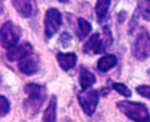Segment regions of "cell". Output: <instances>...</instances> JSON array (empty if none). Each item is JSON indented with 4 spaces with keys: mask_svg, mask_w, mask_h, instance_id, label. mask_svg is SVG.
I'll list each match as a JSON object with an SVG mask.
<instances>
[{
    "mask_svg": "<svg viewBox=\"0 0 150 122\" xmlns=\"http://www.w3.org/2000/svg\"><path fill=\"white\" fill-rule=\"evenodd\" d=\"M26 99L23 101V108L28 116H35L38 113L42 106L46 100V89L44 86L38 84H28L24 87Z\"/></svg>",
    "mask_w": 150,
    "mask_h": 122,
    "instance_id": "6da1fadb",
    "label": "cell"
},
{
    "mask_svg": "<svg viewBox=\"0 0 150 122\" xmlns=\"http://www.w3.org/2000/svg\"><path fill=\"white\" fill-rule=\"evenodd\" d=\"M122 113L133 121H150V114L145 103L136 101L122 100L116 103Z\"/></svg>",
    "mask_w": 150,
    "mask_h": 122,
    "instance_id": "7a4b0ae2",
    "label": "cell"
},
{
    "mask_svg": "<svg viewBox=\"0 0 150 122\" xmlns=\"http://www.w3.org/2000/svg\"><path fill=\"white\" fill-rule=\"evenodd\" d=\"M21 38V29L11 21L4 22L0 28V44L8 50L19 43Z\"/></svg>",
    "mask_w": 150,
    "mask_h": 122,
    "instance_id": "3957f363",
    "label": "cell"
},
{
    "mask_svg": "<svg viewBox=\"0 0 150 122\" xmlns=\"http://www.w3.org/2000/svg\"><path fill=\"white\" fill-rule=\"evenodd\" d=\"M78 102L84 113L92 116L99 105V91L90 87L82 89V91L78 93Z\"/></svg>",
    "mask_w": 150,
    "mask_h": 122,
    "instance_id": "277c9868",
    "label": "cell"
},
{
    "mask_svg": "<svg viewBox=\"0 0 150 122\" xmlns=\"http://www.w3.org/2000/svg\"><path fill=\"white\" fill-rule=\"evenodd\" d=\"M62 23H63V18L58 9H48L45 12V17H44V32H45L46 38H53L60 29Z\"/></svg>",
    "mask_w": 150,
    "mask_h": 122,
    "instance_id": "5b68a950",
    "label": "cell"
},
{
    "mask_svg": "<svg viewBox=\"0 0 150 122\" xmlns=\"http://www.w3.org/2000/svg\"><path fill=\"white\" fill-rule=\"evenodd\" d=\"M133 55L138 61H144L150 56V34L142 29L133 44Z\"/></svg>",
    "mask_w": 150,
    "mask_h": 122,
    "instance_id": "8992f818",
    "label": "cell"
},
{
    "mask_svg": "<svg viewBox=\"0 0 150 122\" xmlns=\"http://www.w3.org/2000/svg\"><path fill=\"white\" fill-rule=\"evenodd\" d=\"M33 53V47L29 42L17 43L16 45L9 47L7 51V59L10 62H19L23 57Z\"/></svg>",
    "mask_w": 150,
    "mask_h": 122,
    "instance_id": "52a82bcc",
    "label": "cell"
},
{
    "mask_svg": "<svg viewBox=\"0 0 150 122\" xmlns=\"http://www.w3.org/2000/svg\"><path fill=\"white\" fill-rule=\"evenodd\" d=\"M18 66H19V69L22 74L32 76L38 73V68H40V62H38V56L34 53H31L28 56L20 59Z\"/></svg>",
    "mask_w": 150,
    "mask_h": 122,
    "instance_id": "ba28073f",
    "label": "cell"
},
{
    "mask_svg": "<svg viewBox=\"0 0 150 122\" xmlns=\"http://www.w3.org/2000/svg\"><path fill=\"white\" fill-rule=\"evenodd\" d=\"M13 7L21 17L30 18L34 14L36 4L35 0H11Z\"/></svg>",
    "mask_w": 150,
    "mask_h": 122,
    "instance_id": "9c48e42d",
    "label": "cell"
},
{
    "mask_svg": "<svg viewBox=\"0 0 150 122\" xmlns=\"http://www.w3.org/2000/svg\"><path fill=\"white\" fill-rule=\"evenodd\" d=\"M83 52L84 53H93V54H101L104 53L105 50L103 47V43H102V39H101L100 34L94 33L92 34L90 39L87 41V43L83 46Z\"/></svg>",
    "mask_w": 150,
    "mask_h": 122,
    "instance_id": "30bf717a",
    "label": "cell"
},
{
    "mask_svg": "<svg viewBox=\"0 0 150 122\" xmlns=\"http://www.w3.org/2000/svg\"><path fill=\"white\" fill-rule=\"evenodd\" d=\"M57 62L59 66L64 71H69L71 68H74L77 63V55L75 53H58L57 54Z\"/></svg>",
    "mask_w": 150,
    "mask_h": 122,
    "instance_id": "8fae6325",
    "label": "cell"
},
{
    "mask_svg": "<svg viewBox=\"0 0 150 122\" xmlns=\"http://www.w3.org/2000/svg\"><path fill=\"white\" fill-rule=\"evenodd\" d=\"M117 64V57L113 54H106L104 56H102L99 61H98V65L96 67L102 73L108 72L111 68H113L114 66H116Z\"/></svg>",
    "mask_w": 150,
    "mask_h": 122,
    "instance_id": "7c38bea8",
    "label": "cell"
},
{
    "mask_svg": "<svg viewBox=\"0 0 150 122\" xmlns=\"http://www.w3.org/2000/svg\"><path fill=\"white\" fill-rule=\"evenodd\" d=\"M96 76L93 73H91L89 69L86 67L80 68V74H79V84L82 89H87L91 87L92 85L96 83Z\"/></svg>",
    "mask_w": 150,
    "mask_h": 122,
    "instance_id": "4fadbf2b",
    "label": "cell"
},
{
    "mask_svg": "<svg viewBox=\"0 0 150 122\" xmlns=\"http://www.w3.org/2000/svg\"><path fill=\"white\" fill-rule=\"evenodd\" d=\"M56 110H57V98L52 96L48 106L43 114V121H55L56 120Z\"/></svg>",
    "mask_w": 150,
    "mask_h": 122,
    "instance_id": "5bb4252c",
    "label": "cell"
},
{
    "mask_svg": "<svg viewBox=\"0 0 150 122\" xmlns=\"http://www.w3.org/2000/svg\"><path fill=\"white\" fill-rule=\"evenodd\" d=\"M91 31L92 26L90 24V22H88L83 18H79L78 19V26H77V31H76L79 40H83L84 38H87Z\"/></svg>",
    "mask_w": 150,
    "mask_h": 122,
    "instance_id": "9a60e30c",
    "label": "cell"
},
{
    "mask_svg": "<svg viewBox=\"0 0 150 122\" xmlns=\"http://www.w3.org/2000/svg\"><path fill=\"white\" fill-rule=\"evenodd\" d=\"M110 6H111V0H96V13L100 21L106 17Z\"/></svg>",
    "mask_w": 150,
    "mask_h": 122,
    "instance_id": "2e32d148",
    "label": "cell"
},
{
    "mask_svg": "<svg viewBox=\"0 0 150 122\" xmlns=\"http://www.w3.org/2000/svg\"><path fill=\"white\" fill-rule=\"evenodd\" d=\"M138 13L150 22V0H138Z\"/></svg>",
    "mask_w": 150,
    "mask_h": 122,
    "instance_id": "e0dca14e",
    "label": "cell"
},
{
    "mask_svg": "<svg viewBox=\"0 0 150 122\" xmlns=\"http://www.w3.org/2000/svg\"><path fill=\"white\" fill-rule=\"evenodd\" d=\"M112 87L115 91H117L120 95L124 96V97L128 98V97L132 96V91H130V89H129L125 84H122V83H114Z\"/></svg>",
    "mask_w": 150,
    "mask_h": 122,
    "instance_id": "ac0fdd59",
    "label": "cell"
},
{
    "mask_svg": "<svg viewBox=\"0 0 150 122\" xmlns=\"http://www.w3.org/2000/svg\"><path fill=\"white\" fill-rule=\"evenodd\" d=\"M10 111V102L2 95H0V118H2L4 116H7Z\"/></svg>",
    "mask_w": 150,
    "mask_h": 122,
    "instance_id": "d6986e66",
    "label": "cell"
},
{
    "mask_svg": "<svg viewBox=\"0 0 150 122\" xmlns=\"http://www.w3.org/2000/svg\"><path fill=\"white\" fill-rule=\"evenodd\" d=\"M136 91L142 97L147 98V99L150 100V85H140V86H137Z\"/></svg>",
    "mask_w": 150,
    "mask_h": 122,
    "instance_id": "ffe728a7",
    "label": "cell"
},
{
    "mask_svg": "<svg viewBox=\"0 0 150 122\" xmlns=\"http://www.w3.org/2000/svg\"><path fill=\"white\" fill-rule=\"evenodd\" d=\"M71 41V35L69 33H67V32H64L62 33L60 35V38H59V43H60V45L64 47H67L69 46V43Z\"/></svg>",
    "mask_w": 150,
    "mask_h": 122,
    "instance_id": "44dd1931",
    "label": "cell"
},
{
    "mask_svg": "<svg viewBox=\"0 0 150 122\" xmlns=\"http://www.w3.org/2000/svg\"><path fill=\"white\" fill-rule=\"evenodd\" d=\"M59 2H62V4H67V2H69L70 0H58Z\"/></svg>",
    "mask_w": 150,
    "mask_h": 122,
    "instance_id": "7402d4cb",
    "label": "cell"
}]
</instances>
